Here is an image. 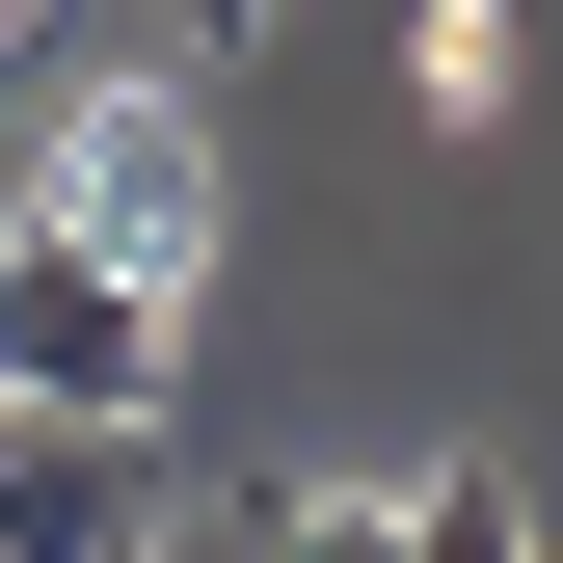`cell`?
<instances>
[{"label": "cell", "instance_id": "6da1fadb", "mask_svg": "<svg viewBox=\"0 0 563 563\" xmlns=\"http://www.w3.org/2000/svg\"><path fill=\"white\" fill-rule=\"evenodd\" d=\"M162 376H188V296H162V268L0 216V402H54V430H162Z\"/></svg>", "mask_w": 563, "mask_h": 563}, {"label": "cell", "instance_id": "7a4b0ae2", "mask_svg": "<svg viewBox=\"0 0 563 563\" xmlns=\"http://www.w3.org/2000/svg\"><path fill=\"white\" fill-rule=\"evenodd\" d=\"M27 216H54V242H108V268H162V296H188V268H216V108H188V81H134V108H81V134H54V188H27Z\"/></svg>", "mask_w": 563, "mask_h": 563}, {"label": "cell", "instance_id": "3957f363", "mask_svg": "<svg viewBox=\"0 0 563 563\" xmlns=\"http://www.w3.org/2000/svg\"><path fill=\"white\" fill-rule=\"evenodd\" d=\"M188 483H162V430H54V402H0V563H134Z\"/></svg>", "mask_w": 563, "mask_h": 563}, {"label": "cell", "instance_id": "277c9868", "mask_svg": "<svg viewBox=\"0 0 563 563\" xmlns=\"http://www.w3.org/2000/svg\"><path fill=\"white\" fill-rule=\"evenodd\" d=\"M268 563H430V510L402 483H322V510H268Z\"/></svg>", "mask_w": 563, "mask_h": 563}, {"label": "cell", "instance_id": "5b68a950", "mask_svg": "<svg viewBox=\"0 0 563 563\" xmlns=\"http://www.w3.org/2000/svg\"><path fill=\"white\" fill-rule=\"evenodd\" d=\"M402 510H430V563H563V537L510 510V483H483V456H430V483H402Z\"/></svg>", "mask_w": 563, "mask_h": 563}, {"label": "cell", "instance_id": "8992f818", "mask_svg": "<svg viewBox=\"0 0 563 563\" xmlns=\"http://www.w3.org/2000/svg\"><path fill=\"white\" fill-rule=\"evenodd\" d=\"M134 27H188V54H242V27H268V0H134Z\"/></svg>", "mask_w": 563, "mask_h": 563}]
</instances>
